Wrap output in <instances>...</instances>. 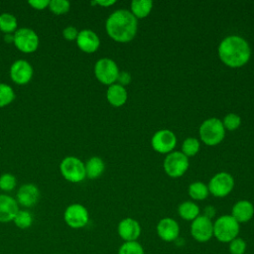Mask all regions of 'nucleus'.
Returning <instances> with one entry per match:
<instances>
[{"instance_id":"1","label":"nucleus","mask_w":254,"mask_h":254,"mask_svg":"<svg viewBox=\"0 0 254 254\" xmlns=\"http://www.w3.org/2000/svg\"><path fill=\"white\" fill-rule=\"evenodd\" d=\"M108 36L118 43H128L134 39L138 23L131 11L119 9L109 15L105 23Z\"/></svg>"},{"instance_id":"2","label":"nucleus","mask_w":254,"mask_h":254,"mask_svg":"<svg viewBox=\"0 0 254 254\" xmlns=\"http://www.w3.org/2000/svg\"><path fill=\"white\" fill-rule=\"evenodd\" d=\"M220 61L229 67H240L248 63L251 49L248 42L240 36L225 37L218 46Z\"/></svg>"},{"instance_id":"3","label":"nucleus","mask_w":254,"mask_h":254,"mask_svg":"<svg viewBox=\"0 0 254 254\" xmlns=\"http://www.w3.org/2000/svg\"><path fill=\"white\" fill-rule=\"evenodd\" d=\"M199 137L207 146H215L219 144L225 136V129L221 120L215 117L204 120L199 126Z\"/></svg>"},{"instance_id":"4","label":"nucleus","mask_w":254,"mask_h":254,"mask_svg":"<svg viewBox=\"0 0 254 254\" xmlns=\"http://www.w3.org/2000/svg\"><path fill=\"white\" fill-rule=\"evenodd\" d=\"M239 223L228 214L219 216L213 222V236L222 243H229L238 236Z\"/></svg>"},{"instance_id":"5","label":"nucleus","mask_w":254,"mask_h":254,"mask_svg":"<svg viewBox=\"0 0 254 254\" xmlns=\"http://www.w3.org/2000/svg\"><path fill=\"white\" fill-rule=\"evenodd\" d=\"M60 171L62 176L70 183H79L86 177L83 162L74 156L65 157L61 162Z\"/></svg>"},{"instance_id":"6","label":"nucleus","mask_w":254,"mask_h":254,"mask_svg":"<svg viewBox=\"0 0 254 254\" xmlns=\"http://www.w3.org/2000/svg\"><path fill=\"white\" fill-rule=\"evenodd\" d=\"M95 77L103 84L111 85L117 81L119 68L117 64L108 58L100 59L94 65Z\"/></svg>"},{"instance_id":"7","label":"nucleus","mask_w":254,"mask_h":254,"mask_svg":"<svg viewBox=\"0 0 254 254\" xmlns=\"http://www.w3.org/2000/svg\"><path fill=\"white\" fill-rule=\"evenodd\" d=\"M189 158L182 152H171L164 160V170L171 178L182 177L189 169Z\"/></svg>"},{"instance_id":"8","label":"nucleus","mask_w":254,"mask_h":254,"mask_svg":"<svg viewBox=\"0 0 254 254\" xmlns=\"http://www.w3.org/2000/svg\"><path fill=\"white\" fill-rule=\"evenodd\" d=\"M39 37L37 33L30 28H21L16 30L14 33V42L15 47L26 54L35 52L39 47Z\"/></svg>"},{"instance_id":"9","label":"nucleus","mask_w":254,"mask_h":254,"mask_svg":"<svg viewBox=\"0 0 254 254\" xmlns=\"http://www.w3.org/2000/svg\"><path fill=\"white\" fill-rule=\"evenodd\" d=\"M64 219L70 228L79 229L88 223L89 213L84 205L80 203H71L65 208Z\"/></svg>"},{"instance_id":"10","label":"nucleus","mask_w":254,"mask_h":254,"mask_svg":"<svg viewBox=\"0 0 254 254\" xmlns=\"http://www.w3.org/2000/svg\"><path fill=\"white\" fill-rule=\"evenodd\" d=\"M208 191L216 197H224L228 195L234 188L233 177L226 172L215 174L209 181Z\"/></svg>"},{"instance_id":"11","label":"nucleus","mask_w":254,"mask_h":254,"mask_svg":"<svg viewBox=\"0 0 254 254\" xmlns=\"http://www.w3.org/2000/svg\"><path fill=\"white\" fill-rule=\"evenodd\" d=\"M177 144V137L175 133L169 129H162L157 131L152 139V148L160 154L171 153Z\"/></svg>"},{"instance_id":"12","label":"nucleus","mask_w":254,"mask_h":254,"mask_svg":"<svg viewBox=\"0 0 254 254\" xmlns=\"http://www.w3.org/2000/svg\"><path fill=\"white\" fill-rule=\"evenodd\" d=\"M190 234L198 242H206L213 236V222L204 215H198L191 221Z\"/></svg>"},{"instance_id":"13","label":"nucleus","mask_w":254,"mask_h":254,"mask_svg":"<svg viewBox=\"0 0 254 254\" xmlns=\"http://www.w3.org/2000/svg\"><path fill=\"white\" fill-rule=\"evenodd\" d=\"M34 69L32 64L26 60L15 61L10 67L11 79L17 84H26L33 77Z\"/></svg>"},{"instance_id":"14","label":"nucleus","mask_w":254,"mask_h":254,"mask_svg":"<svg viewBox=\"0 0 254 254\" xmlns=\"http://www.w3.org/2000/svg\"><path fill=\"white\" fill-rule=\"evenodd\" d=\"M75 42L78 49L87 54L96 52L100 46L99 37L90 29H83L79 31Z\"/></svg>"},{"instance_id":"15","label":"nucleus","mask_w":254,"mask_h":254,"mask_svg":"<svg viewBox=\"0 0 254 254\" xmlns=\"http://www.w3.org/2000/svg\"><path fill=\"white\" fill-rule=\"evenodd\" d=\"M157 233L166 242L175 241L179 238L180 234L179 223L171 217L162 218L157 224Z\"/></svg>"},{"instance_id":"16","label":"nucleus","mask_w":254,"mask_h":254,"mask_svg":"<svg viewBox=\"0 0 254 254\" xmlns=\"http://www.w3.org/2000/svg\"><path fill=\"white\" fill-rule=\"evenodd\" d=\"M40 190L33 184H25L21 186L17 191V202L24 207L34 206L40 199Z\"/></svg>"},{"instance_id":"17","label":"nucleus","mask_w":254,"mask_h":254,"mask_svg":"<svg viewBox=\"0 0 254 254\" xmlns=\"http://www.w3.org/2000/svg\"><path fill=\"white\" fill-rule=\"evenodd\" d=\"M117 231L121 239L125 242L137 241L141 234V226L136 219L126 217L119 222Z\"/></svg>"},{"instance_id":"18","label":"nucleus","mask_w":254,"mask_h":254,"mask_svg":"<svg viewBox=\"0 0 254 254\" xmlns=\"http://www.w3.org/2000/svg\"><path fill=\"white\" fill-rule=\"evenodd\" d=\"M18 211H19V205L17 200L11 195L1 193L0 194V222L6 223V222L13 221Z\"/></svg>"},{"instance_id":"19","label":"nucleus","mask_w":254,"mask_h":254,"mask_svg":"<svg viewBox=\"0 0 254 254\" xmlns=\"http://www.w3.org/2000/svg\"><path fill=\"white\" fill-rule=\"evenodd\" d=\"M238 223H244L249 221L254 215V206L252 202L246 199L237 201L231 210L230 214Z\"/></svg>"},{"instance_id":"20","label":"nucleus","mask_w":254,"mask_h":254,"mask_svg":"<svg viewBox=\"0 0 254 254\" xmlns=\"http://www.w3.org/2000/svg\"><path fill=\"white\" fill-rule=\"evenodd\" d=\"M127 96L128 94L125 87L118 83L109 85L106 91V98L108 102L114 107H120L124 105L127 101Z\"/></svg>"},{"instance_id":"21","label":"nucleus","mask_w":254,"mask_h":254,"mask_svg":"<svg viewBox=\"0 0 254 254\" xmlns=\"http://www.w3.org/2000/svg\"><path fill=\"white\" fill-rule=\"evenodd\" d=\"M85 166V174L89 179H97L99 178L105 169V164L100 157L94 156L88 159V161L84 164Z\"/></svg>"},{"instance_id":"22","label":"nucleus","mask_w":254,"mask_h":254,"mask_svg":"<svg viewBox=\"0 0 254 254\" xmlns=\"http://www.w3.org/2000/svg\"><path fill=\"white\" fill-rule=\"evenodd\" d=\"M153 8V1L151 0H133L131 2V13L136 19H143L147 17Z\"/></svg>"},{"instance_id":"23","label":"nucleus","mask_w":254,"mask_h":254,"mask_svg":"<svg viewBox=\"0 0 254 254\" xmlns=\"http://www.w3.org/2000/svg\"><path fill=\"white\" fill-rule=\"evenodd\" d=\"M179 215L189 221H192L199 215V207L193 201H184L178 207Z\"/></svg>"},{"instance_id":"24","label":"nucleus","mask_w":254,"mask_h":254,"mask_svg":"<svg viewBox=\"0 0 254 254\" xmlns=\"http://www.w3.org/2000/svg\"><path fill=\"white\" fill-rule=\"evenodd\" d=\"M18 22L16 17L10 13H2L0 15V31L4 34H13L16 32Z\"/></svg>"},{"instance_id":"25","label":"nucleus","mask_w":254,"mask_h":254,"mask_svg":"<svg viewBox=\"0 0 254 254\" xmlns=\"http://www.w3.org/2000/svg\"><path fill=\"white\" fill-rule=\"evenodd\" d=\"M208 188L201 182H194L189 187V194L194 200L205 199L208 195Z\"/></svg>"},{"instance_id":"26","label":"nucleus","mask_w":254,"mask_h":254,"mask_svg":"<svg viewBox=\"0 0 254 254\" xmlns=\"http://www.w3.org/2000/svg\"><path fill=\"white\" fill-rule=\"evenodd\" d=\"M34 221L33 214L26 209H19L16 216L13 219L15 225L20 229H27L29 228Z\"/></svg>"},{"instance_id":"27","label":"nucleus","mask_w":254,"mask_h":254,"mask_svg":"<svg viewBox=\"0 0 254 254\" xmlns=\"http://www.w3.org/2000/svg\"><path fill=\"white\" fill-rule=\"evenodd\" d=\"M200 148L199 141L194 137L187 138L182 145V153L185 154L188 158L192 157L197 154Z\"/></svg>"},{"instance_id":"28","label":"nucleus","mask_w":254,"mask_h":254,"mask_svg":"<svg viewBox=\"0 0 254 254\" xmlns=\"http://www.w3.org/2000/svg\"><path fill=\"white\" fill-rule=\"evenodd\" d=\"M15 98V92L13 88L7 84L0 82V107L9 105Z\"/></svg>"},{"instance_id":"29","label":"nucleus","mask_w":254,"mask_h":254,"mask_svg":"<svg viewBox=\"0 0 254 254\" xmlns=\"http://www.w3.org/2000/svg\"><path fill=\"white\" fill-rule=\"evenodd\" d=\"M118 254H145V251L138 241H128L119 247Z\"/></svg>"},{"instance_id":"30","label":"nucleus","mask_w":254,"mask_h":254,"mask_svg":"<svg viewBox=\"0 0 254 254\" xmlns=\"http://www.w3.org/2000/svg\"><path fill=\"white\" fill-rule=\"evenodd\" d=\"M70 3L67 0H52L49 4V9L56 15H63L68 12Z\"/></svg>"},{"instance_id":"31","label":"nucleus","mask_w":254,"mask_h":254,"mask_svg":"<svg viewBox=\"0 0 254 254\" xmlns=\"http://www.w3.org/2000/svg\"><path fill=\"white\" fill-rule=\"evenodd\" d=\"M223 124L224 129H227L229 131L236 130L240 124H241V117L238 114L235 113H228L224 116L223 120L221 121Z\"/></svg>"},{"instance_id":"32","label":"nucleus","mask_w":254,"mask_h":254,"mask_svg":"<svg viewBox=\"0 0 254 254\" xmlns=\"http://www.w3.org/2000/svg\"><path fill=\"white\" fill-rule=\"evenodd\" d=\"M17 180L10 173H5L0 176V190L3 191H11L15 189Z\"/></svg>"},{"instance_id":"33","label":"nucleus","mask_w":254,"mask_h":254,"mask_svg":"<svg viewBox=\"0 0 254 254\" xmlns=\"http://www.w3.org/2000/svg\"><path fill=\"white\" fill-rule=\"evenodd\" d=\"M229 252L230 254H245L246 242L244 239L236 237L229 242Z\"/></svg>"},{"instance_id":"34","label":"nucleus","mask_w":254,"mask_h":254,"mask_svg":"<svg viewBox=\"0 0 254 254\" xmlns=\"http://www.w3.org/2000/svg\"><path fill=\"white\" fill-rule=\"evenodd\" d=\"M78 35V31L73 26H67L63 30V36L66 41H75Z\"/></svg>"},{"instance_id":"35","label":"nucleus","mask_w":254,"mask_h":254,"mask_svg":"<svg viewBox=\"0 0 254 254\" xmlns=\"http://www.w3.org/2000/svg\"><path fill=\"white\" fill-rule=\"evenodd\" d=\"M29 5L36 10H44L49 7L50 1L49 0H30Z\"/></svg>"},{"instance_id":"36","label":"nucleus","mask_w":254,"mask_h":254,"mask_svg":"<svg viewBox=\"0 0 254 254\" xmlns=\"http://www.w3.org/2000/svg\"><path fill=\"white\" fill-rule=\"evenodd\" d=\"M117 81H118V84L125 86L131 82V74L127 71H119Z\"/></svg>"},{"instance_id":"37","label":"nucleus","mask_w":254,"mask_h":254,"mask_svg":"<svg viewBox=\"0 0 254 254\" xmlns=\"http://www.w3.org/2000/svg\"><path fill=\"white\" fill-rule=\"evenodd\" d=\"M116 3V1L115 0H97V1H92L91 2V4H97V5H99V6H102V7H109V6H111V5H113V4H115Z\"/></svg>"},{"instance_id":"38","label":"nucleus","mask_w":254,"mask_h":254,"mask_svg":"<svg viewBox=\"0 0 254 254\" xmlns=\"http://www.w3.org/2000/svg\"><path fill=\"white\" fill-rule=\"evenodd\" d=\"M202 215H204V216H206L207 218L211 219V218L215 215V208H214L213 206H211V205L206 206V207L204 208V214H202Z\"/></svg>"},{"instance_id":"39","label":"nucleus","mask_w":254,"mask_h":254,"mask_svg":"<svg viewBox=\"0 0 254 254\" xmlns=\"http://www.w3.org/2000/svg\"><path fill=\"white\" fill-rule=\"evenodd\" d=\"M4 40L6 43H13L14 42V34H5Z\"/></svg>"}]
</instances>
